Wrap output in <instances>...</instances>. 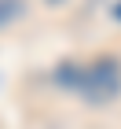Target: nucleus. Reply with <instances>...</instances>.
Listing matches in <instances>:
<instances>
[{
  "label": "nucleus",
  "mask_w": 121,
  "mask_h": 129,
  "mask_svg": "<svg viewBox=\"0 0 121 129\" xmlns=\"http://www.w3.org/2000/svg\"><path fill=\"white\" fill-rule=\"evenodd\" d=\"M77 89H81V96L88 100V103H95V107L110 103L121 92V63L117 59H95L92 67H84L77 74Z\"/></svg>",
  "instance_id": "f257e3e1"
},
{
  "label": "nucleus",
  "mask_w": 121,
  "mask_h": 129,
  "mask_svg": "<svg viewBox=\"0 0 121 129\" xmlns=\"http://www.w3.org/2000/svg\"><path fill=\"white\" fill-rule=\"evenodd\" d=\"M26 15V0H0V30Z\"/></svg>",
  "instance_id": "f03ea898"
},
{
  "label": "nucleus",
  "mask_w": 121,
  "mask_h": 129,
  "mask_svg": "<svg viewBox=\"0 0 121 129\" xmlns=\"http://www.w3.org/2000/svg\"><path fill=\"white\" fill-rule=\"evenodd\" d=\"M48 4H62V0H48Z\"/></svg>",
  "instance_id": "7ed1b4c3"
}]
</instances>
